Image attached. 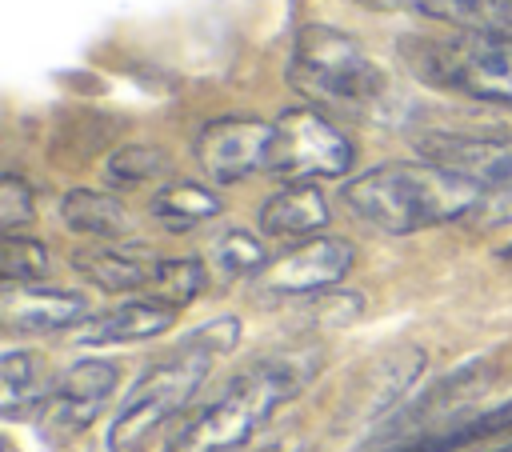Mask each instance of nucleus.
<instances>
[{
  "label": "nucleus",
  "instance_id": "nucleus-21",
  "mask_svg": "<svg viewBox=\"0 0 512 452\" xmlns=\"http://www.w3.org/2000/svg\"><path fill=\"white\" fill-rule=\"evenodd\" d=\"M204 288H208V268H204V260H196V256H164V260L156 264V276H152L148 296L160 300V304H168V308H184V304H192Z\"/></svg>",
  "mask_w": 512,
  "mask_h": 452
},
{
  "label": "nucleus",
  "instance_id": "nucleus-2",
  "mask_svg": "<svg viewBox=\"0 0 512 452\" xmlns=\"http://www.w3.org/2000/svg\"><path fill=\"white\" fill-rule=\"evenodd\" d=\"M236 340H240V320L216 316L200 324L192 336H184L168 356L152 360L108 420V432H104L108 452H140L172 416H180L192 404L216 356L232 352Z\"/></svg>",
  "mask_w": 512,
  "mask_h": 452
},
{
  "label": "nucleus",
  "instance_id": "nucleus-18",
  "mask_svg": "<svg viewBox=\"0 0 512 452\" xmlns=\"http://www.w3.org/2000/svg\"><path fill=\"white\" fill-rule=\"evenodd\" d=\"M0 376H4V416L8 420H20L24 412H40V404L52 392V384L44 376V360L24 352V348L4 352Z\"/></svg>",
  "mask_w": 512,
  "mask_h": 452
},
{
  "label": "nucleus",
  "instance_id": "nucleus-10",
  "mask_svg": "<svg viewBox=\"0 0 512 452\" xmlns=\"http://www.w3.org/2000/svg\"><path fill=\"white\" fill-rule=\"evenodd\" d=\"M352 260L356 248L344 236H312L272 260L260 276V288L268 296H320L348 276Z\"/></svg>",
  "mask_w": 512,
  "mask_h": 452
},
{
  "label": "nucleus",
  "instance_id": "nucleus-14",
  "mask_svg": "<svg viewBox=\"0 0 512 452\" xmlns=\"http://www.w3.org/2000/svg\"><path fill=\"white\" fill-rule=\"evenodd\" d=\"M328 200L316 184H284L280 192H272L264 204H260V232L264 236H276V240H312L324 224H328Z\"/></svg>",
  "mask_w": 512,
  "mask_h": 452
},
{
  "label": "nucleus",
  "instance_id": "nucleus-27",
  "mask_svg": "<svg viewBox=\"0 0 512 452\" xmlns=\"http://www.w3.org/2000/svg\"><path fill=\"white\" fill-rule=\"evenodd\" d=\"M496 452H512V444H504V448H496Z\"/></svg>",
  "mask_w": 512,
  "mask_h": 452
},
{
  "label": "nucleus",
  "instance_id": "nucleus-22",
  "mask_svg": "<svg viewBox=\"0 0 512 452\" xmlns=\"http://www.w3.org/2000/svg\"><path fill=\"white\" fill-rule=\"evenodd\" d=\"M172 172V160H168V152L164 148H156V144H140V140H132V144H120L108 160H104V176L112 180V184H144V180H160V176H168Z\"/></svg>",
  "mask_w": 512,
  "mask_h": 452
},
{
  "label": "nucleus",
  "instance_id": "nucleus-26",
  "mask_svg": "<svg viewBox=\"0 0 512 452\" xmlns=\"http://www.w3.org/2000/svg\"><path fill=\"white\" fill-rule=\"evenodd\" d=\"M496 256H500V260H512V244H504V248H500Z\"/></svg>",
  "mask_w": 512,
  "mask_h": 452
},
{
  "label": "nucleus",
  "instance_id": "nucleus-20",
  "mask_svg": "<svg viewBox=\"0 0 512 452\" xmlns=\"http://www.w3.org/2000/svg\"><path fill=\"white\" fill-rule=\"evenodd\" d=\"M208 264L220 280H240V276H264L268 268V252L264 244L244 232V228H224L212 236L208 244Z\"/></svg>",
  "mask_w": 512,
  "mask_h": 452
},
{
  "label": "nucleus",
  "instance_id": "nucleus-25",
  "mask_svg": "<svg viewBox=\"0 0 512 452\" xmlns=\"http://www.w3.org/2000/svg\"><path fill=\"white\" fill-rule=\"evenodd\" d=\"M356 4H364L372 12H408V0H356Z\"/></svg>",
  "mask_w": 512,
  "mask_h": 452
},
{
  "label": "nucleus",
  "instance_id": "nucleus-8",
  "mask_svg": "<svg viewBox=\"0 0 512 452\" xmlns=\"http://www.w3.org/2000/svg\"><path fill=\"white\" fill-rule=\"evenodd\" d=\"M272 120L224 116L196 132V164L212 184H236L272 168Z\"/></svg>",
  "mask_w": 512,
  "mask_h": 452
},
{
  "label": "nucleus",
  "instance_id": "nucleus-5",
  "mask_svg": "<svg viewBox=\"0 0 512 452\" xmlns=\"http://www.w3.org/2000/svg\"><path fill=\"white\" fill-rule=\"evenodd\" d=\"M400 60L424 88L512 108V36H404Z\"/></svg>",
  "mask_w": 512,
  "mask_h": 452
},
{
  "label": "nucleus",
  "instance_id": "nucleus-23",
  "mask_svg": "<svg viewBox=\"0 0 512 452\" xmlns=\"http://www.w3.org/2000/svg\"><path fill=\"white\" fill-rule=\"evenodd\" d=\"M48 268H52L48 248L36 236L8 232L0 240V276H4V284H40L48 276Z\"/></svg>",
  "mask_w": 512,
  "mask_h": 452
},
{
  "label": "nucleus",
  "instance_id": "nucleus-15",
  "mask_svg": "<svg viewBox=\"0 0 512 452\" xmlns=\"http://www.w3.org/2000/svg\"><path fill=\"white\" fill-rule=\"evenodd\" d=\"M60 220L64 228H72L76 236H92L96 244L120 240L128 232V212L116 196L96 192V188H72L60 200Z\"/></svg>",
  "mask_w": 512,
  "mask_h": 452
},
{
  "label": "nucleus",
  "instance_id": "nucleus-19",
  "mask_svg": "<svg viewBox=\"0 0 512 452\" xmlns=\"http://www.w3.org/2000/svg\"><path fill=\"white\" fill-rule=\"evenodd\" d=\"M504 428H512V400H504V404H496L488 412H476V416H460L448 428H432V432H424V436H416V440H408V444H400L392 452H456V448L488 440V436H496Z\"/></svg>",
  "mask_w": 512,
  "mask_h": 452
},
{
  "label": "nucleus",
  "instance_id": "nucleus-4",
  "mask_svg": "<svg viewBox=\"0 0 512 452\" xmlns=\"http://www.w3.org/2000/svg\"><path fill=\"white\" fill-rule=\"evenodd\" d=\"M284 80L312 100V108L368 112L388 92V72L364 44L332 24H304L292 40Z\"/></svg>",
  "mask_w": 512,
  "mask_h": 452
},
{
  "label": "nucleus",
  "instance_id": "nucleus-11",
  "mask_svg": "<svg viewBox=\"0 0 512 452\" xmlns=\"http://www.w3.org/2000/svg\"><path fill=\"white\" fill-rule=\"evenodd\" d=\"M88 316V300L80 292L48 288V284H4L0 324L12 336H48L80 324Z\"/></svg>",
  "mask_w": 512,
  "mask_h": 452
},
{
  "label": "nucleus",
  "instance_id": "nucleus-13",
  "mask_svg": "<svg viewBox=\"0 0 512 452\" xmlns=\"http://www.w3.org/2000/svg\"><path fill=\"white\" fill-rule=\"evenodd\" d=\"M176 320V308L152 300V296H136V300H124L92 320H84V328L76 332V344L80 348H112V344H140V340H152L160 332H168Z\"/></svg>",
  "mask_w": 512,
  "mask_h": 452
},
{
  "label": "nucleus",
  "instance_id": "nucleus-1",
  "mask_svg": "<svg viewBox=\"0 0 512 452\" xmlns=\"http://www.w3.org/2000/svg\"><path fill=\"white\" fill-rule=\"evenodd\" d=\"M344 204L352 216H360L368 228L388 236H408L436 224L476 220V212L488 200V188L436 168L428 160H392L376 164L344 184Z\"/></svg>",
  "mask_w": 512,
  "mask_h": 452
},
{
  "label": "nucleus",
  "instance_id": "nucleus-3",
  "mask_svg": "<svg viewBox=\"0 0 512 452\" xmlns=\"http://www.w3.org/2000/svg\"><path fill=\"white\" fill-rule=\"evenodd\" d=\"M320 356L312 348L264 356L260 364L232 376L172 440L164 452H240L276 408H284L292 396L308 388L316 376Z\"/></svg>",
  "mask_w": 512,
  "mask_h": 452
},
{
  "label": "nucleus",
  "instance_id": "nucleus-17",
  "mask_svg": "<svg viewBox=\"0 0 512 452\" xmlns=\"http://www.w3.org/2000/svg\"><path fill=\"white\" fill-rule=\"evenodd\" d=\"M220 208H224L220 196H216L212 188L196 184V180H172V184H164V188L148 200L152 220H156L160 228H168V232H188V228H196V224L220 216Z\"/></svg>",
  "mask_w": 512,
  "mask_h": 452
},
{
  "label": "nucleus",
  "instance_id": "nucleus-12",
  "mask_svg": "<svg viewBox=\"0 0 512 452\" xmlns=\"http://www.w3.org/2000/svg\"><path fill=\"white\" fill-rule=\"evenodd\" d=\"M156 264L160 256H152L144 244H88V248H76L72 252V268L104 288V292H140V288H152V276H156Z\"/></svg>",
  "mask_w": 512,
  "mask_h": 452
},
{
  "label": "nucleus",
  "instance_id": "nucleus-9",
  "mask_svg": "<svg viewBox=\"0 0 512 452\" xmlns=\"http://www.w3.org/2000/svg\"><path fill=\"white\" fill-rule=\"evenodd\" d=\"M420 160L448 168L488 192H512V136H468V132H420Z\"/></svg>",
  "mask_w": 512,
  "mask_h": 452
},
{
  "label": "nucleus",
  "instance_id": "nucleus-6",
  "mask_svg": "<svg viewBox=\"0 0 512 452\" xmlns=\"http://www.w3.org/2000/svg\"><path fill=\"white\" fill-rule=\"evenodd\" d=\"M272 168L288 184H316V180H336L352 168L356 148L352 140L312 104L284 108L272 120Z\"/></svg>",
  "mask_w": 512,
  "mask_h": 452
},
{
  "label": "nucleus",
  "instance_id": "nucleus-24",
  "mask_svg": "<svg viewBox=\"0 0 512 452\" xmlns=\"http://www.w3.org/2000/svg\"><path fill=\"white\" fill-rule=\"evenodd\" d=\"M32 220H36L32 184L24 176H16V172H4V180H0V228H4V236L24 228V224H32Z\"/></svg>",
  "mask_w": 512,
  "mask_h": 452
},
{
  "label": "nucleus",
  "instance_id": "nucleus-7",
  "mask_svg": "<svg viewBox=\"0 0 512 452\" xmlns=\"http://www.w3.org/2000/svg\"><path fill=\"white\" fill-rule=\"evenodd\" d=\"M116 384H120V368L112 360H100V356L76 360L64 376L52 380V392L36 412L40 416V436L52 448L72 444L104 412V404L112 400Z\"/></svg>",
  "mask_w": 512,
  "mask_h": 452
},
{
  "label": "nucleus",
  "instance_id": "nucleus-16",
  "mask_svg": "<svg viewBox=\"0 0 512 452\" xmlns=\"http://www.w3.org/2000/svg\"><path fill=\"white\" fill-rule=\"evenodd\" d=\"M408 12L444 20L456 32L512 36V0H408Z\"/></svg>",
  "mask_w": 512,
  "mask_h": 452
}]
</instances>
